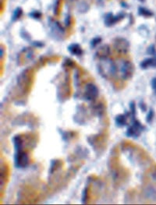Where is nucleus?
<instances>
[{
    "instance_id": "obj_8",
    "label": "nucleus",
    "mask_w": 156,
    "mask_h": 205,
    "mask_svg": "<svg viewBox=\"0 0 156 205\" xmlns=\"http://www.w3.org/2000/svg\"><path fill=\"white\" fill-rule=\"evenodd\" d=\"M69 50L71 53L76 55V56H81L83 52L81 47L77 44H71V45L69 47Z\"/></svg>"
},
{
    "instance_id": "obj_11",
    "label": "nucleus",
    "mask_w": 156,
    "mask_h": 205,
    "mask_svg": "<svg viewBox=\"0 0 156 205\" xmlns=\"http://www.w3.org/2000/svg\"><path fill=\"white\" fill-rule=\"evenodd\" d=\"M138 12H139L140 14L143 15L145 17H151V16H152V13L147 10V9L144 8V7H140Z\"/></svg>"
},
{
    "instance_id": "obj_9",
    "label": "nucleus",
    "mask_w": 156,
    "mask_h": 205,
    "mask_svg": "<svg viewBox=\"0 0 156 205\" xmlns=\"http://www.w3.org/2000/svg\"><path fill=\"white\" fill-rule=\"evenodd\" d=\"M141 66L143 68H148L149 66H156V59H148L144 61L141 63Z\"/></svg>"
},
{
    "instance_id": "obj_13",
    "label": "nucleus",
    "mask_w": 156,
    "mask_h": 205,
    "mask_svg": "<svg viewBox=\"0 0 156 205\" xmlns=\"http://www.w3.org/2000/svg\"><path fill=\"white\" fill-rule=\"evenodd\" d=\"M100 41H101V39H100V38H95V39H94L93 41H92V45L95 46V44H97L98 43L100 42Z\"/></svg>"
},
{
    "instance_id": "obj_2",
    "label": "nucleus",
    "mask_w": 156,
    "mask_h": 205,
    "mask_svg": "<svg viewBox=\"0 0 156 205\" xmlns=\"http://www.w3.org/2000/svg\"><path fill=\"white\" fill-rule=\"evenodd\" d=\"M121 77L123 79H129L132 77L133 73V66L131 62L128 61H123L120 68Z\"/></svg>"
},
{
    "instance_id": "obj_10",
    "label": "nucleus",
    "mask_w": 156,
    "mask_h": 205,
    "mask_svg": "<svg viewBox=\"0 0 156 205\" xmlns=\"http://www.w3.org/2000/svg\"><path fill=\"white\" fill-rule=\"evenodd\" d=\"M22 13H23V11H22V10L20 8V7L16 9V10H14V12H13V17H12L13 20H17V19L20 18V17L21 16Z\"/></svg>"
},
{
    "instance_id": "obj_3",
    "label": "nucleus",
    "mask_w": 156,
    "mask_h": 205,
    "mask_svg": "<svg viewBox=\"0 0 156 205\" xmlns=\"http://www.w3.org/2000/svg\"><path fill=\"white\" fill-rule=\"evenodd\" d=\"M98 95V88L95 84H88L86 86L85 96L86 98L88 100L95 99Z\"/></svg>"
},
{
    "instance_id": "obj_15",
    "label": "nucleus",
    "mask_w": 156,
    "mask_h": 205,
    "mask_svg": "<svg viewBox=\"0 0 156 205\" xmlns=\"http://www.w3.org/2000/svg\"><path fill=\"white\" fill-rule=\"evenodd\" d=\"M66 25H69L70 23V17L69 16H68L67 18H66V20H65V23H66Z\"/></svg>"
},
{
    "instance_id": "obj_5",
    "label": "nucleus",
    "mask_w": 156,
    "mask_h": 205,
    "mask_svg": "<svg viewBox=\"0 0 156 205\" xmlns=\"http://www.w3.org/2000/svg\"><path fill=\"white\" fill-rule=\"evenodd\" d=\"M123 17V15L122 16L121 14L118 15L116 17H114L112 13H108V14L106 15V17H105V23L107 25V26H111V25L114 24L116 21L121 20Z\"/></svg>"
},
{
    "instance_id": "obj_16",
    "label": "nucleus",
    "mask_w": 156,
    "mask_h": 205,
    "mask_svg": "<svg viewBox=\"0 0 156 205\" xmlns=\"http://www.w3.org/2000/svg\"><path fill=\"white\" fill-rule=\"evenodd\" d=\"M141 1H142V2H143V1H144V0H141Z\"/></svg>"
},
{
    "instance_id": "obj_7",
    "label": "nucleus",
    "mask_w": 156,
    "mask_h": 205,
    "mask_svg": "<svg viewBox=\"0 0 156 205\" xmlns=\"http://www.w3.org/2000/svg\"><path fill=\"white\" fill-rule=\"evenodd\" d=\"M110 49H109V47L108 45H104L102 47H101L99 50L97 51V56H99L100 58H106L108 56L109 52H110Z\"/></svg>"
},
{
    "instance_id": "obj_6",
    "label": "nucleus",
    "mask_w": 156,
    "mask_h": 205,
    "mask_svg": "<svg viewBox=\"0 0 156 205\" xmlns=\"http://www.w3.org/2000/svg\"><path fill=\"white\" fill-rule=\"evenodd\" d=\"M16 161L19 167H24L27 164V156L25 153H18L16 156Z\"/></svg>"
},
{
    "instance_id": "obj_4",
    "label": "nucleus",
    "mask_w": 156,
    "mask_h": 205,
    "mask_svg": "<svg viewBox=\"0 0 156 205\" xmlns=\"http://www.w3.org/2000/svg\"><path fill=\"white\" fill-rule=\"evenodd\" d=\"M115 48H116V50L120 52L126 53L128 51L129 48V44L127 42V40L123 39V38H119L115 41Z\"/></svg>"
},
{
    "instance_id": "obj_14",
    "label": "nucleus",
    "mask_w": 156,
    "mask_h": 205,
    "mask_svg": "<svg viewBox=\"0 0 156 205\" xmlns=\"http://www.w3.org/2000/svg\"><path fill=\"white\" fill-rule=\"evenodd\" d=\"M152 87H153V88H154V90H156V78L153 79V81H152Z\"/></svg>"
},
{
    "instance_id": "obj_1",
    "label": "nucleus",
    "mask_w": 156,
    "mask_h": 205,
    "mask_svg": "<svg viewBox=\"0 0 156 205\" xmlns=\"http://www.w3.org/2000/svg\"><path fill=\"white\" fill-rule=\"evenodd\" d=\"M99 72L104 77H113L116 73V66L111 59H102L99 65Z\"/></svg>"
},
{
    "instance_id": "obj_12",
    "label": "nucleus",
    "mask_w": 156,
    "mask_h": 205,
    "mask_svg": "<svg viewBox=\"0 0 156 205\" xmlns=\"http://www.w3.org/2000/svg\"><path fill=\"white\" fill-rule=\"evenodd\" d=\"M30 15H31V17H33L35 19H39L41 17V14L39 12H32Z\"/></svg>"
}]
</instances>
